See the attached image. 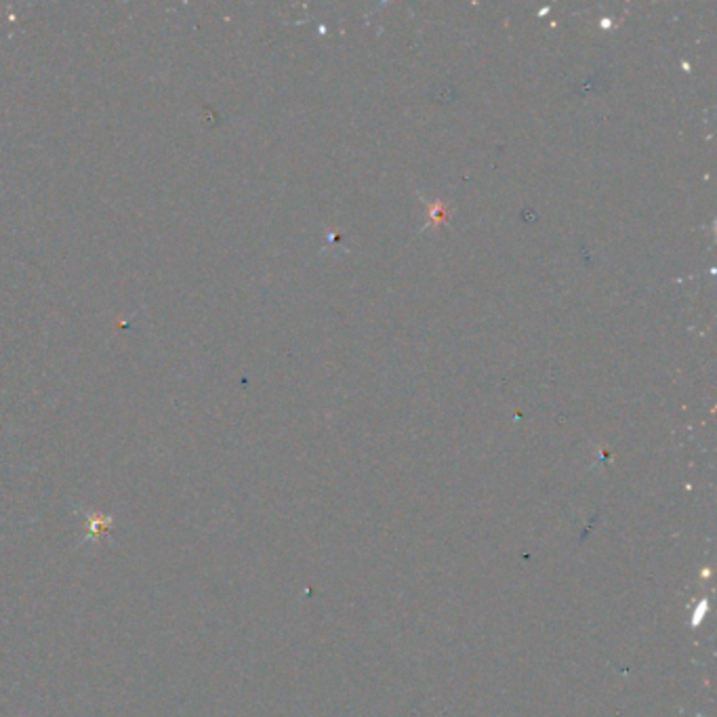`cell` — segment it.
<instances>
[{
  "mask_svg": "<svg viewBox=\"0 0 717 717\" xmlns=\"http://www.w3.org/2000/svg\"><path fill=\"white\" fill-rule=\"evenodd\" d=\"M114 518L111 516H104V514H89L86 516V532H84L83 543H91V541H99L102 537H106L111 530Z\"/></svg>",
  "mask_w": 717,
  "mask_h": 717,
  "instance_id": "cell-1",
  "label": "cell"
}]
</instances>
